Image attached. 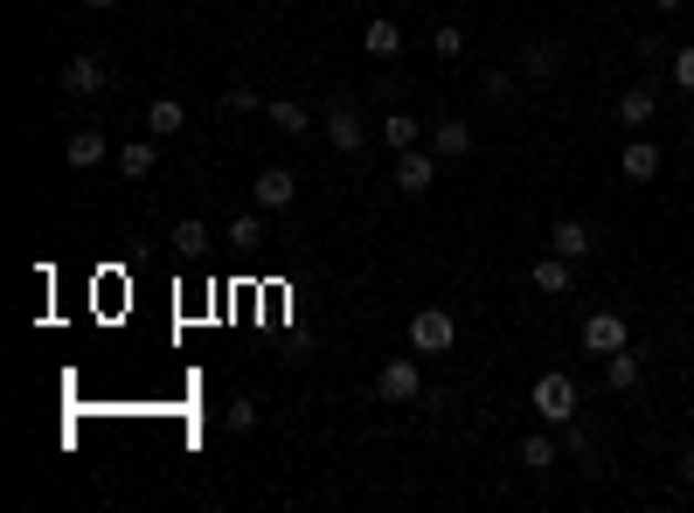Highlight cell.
I'll use <instances>...</instances> for the list:
<instances>
[{"mask_svg":"<svg viewBox=\"0 0 694 513\" xmlns=\"http://www.w3.org/2000/svg\"><path fill=\"white\" fill-rule=\"evenodd\" d=\"M528 402H535V417H542V423H570L577 417V381L570 375H562V368H542V375H535V389H528Z\"/></svg>","mask_w":694,"mask_h":513,"instance_id":"obj_1","label":"cell"},{"mask_svg":"<svg viewBox=\"0 0 694 513\" xmlns=\"http://www.w3.org/2000/svg\"><path fill=\"white\" fill-rule=\"evenodd\" d=\"M320 133H327L333 153H362V146H369V118H362V105H354V97H333L327 118H320Z\"/></svg>","mask_w":694,"mask_h":513,"instance_id":"obj_2","label":"cell"},{"mask_svg":"<svg viewBox=\"0 0 694 513\" xmlns=\"http://www.w3.org/2000/svg\"><path fill=\"white\" fill-rule=\"evenodd\" d=\"M375 396H382V402H417V396H424V368H417V347L375 368Z\"/></svg>","mask_w":694,"mask_h":513,"instance_id":"obj_3","label":"cell"},{"mask_svg":"<svg viewBox=\"0 0 694 513\" xmlns=\"http://www.w3.org/2000/svg\"><path fill=\"white\" fill-rule=\"evenodd\" d=\"M410 347H417V354H452V347H458V320L445 313V305L410 313Z\"/></svg>","mask_w":694,"mask_h":513,"instance_id":"obj_4","label":"cell"},{"mask_svg":"<svg viewBox=\"0 0 694 513\" xmlns=\"http://www.w3.org/2000/svg\"><path fill=\"white\" fill-rule=\"evenodd\" d=\"M390 181H396L403 195H431V188H438V153H431V146L396 153V174H390Z\"/></svg>","mask_w":694,"mask_h":513,"instance_id":"obj_5","label":"cell"},{"mask_svg":"<svg viewBox=\"0 0 694 513\" xmlns=\"http://www.w3.org/2000/svg\"><path fill=\"white\" fill-rule=\"evenodd\" d=\"M250 195H257V209H292V201H299V174L292 167H265V174H257V181H250Z\"/></svg>","mask_w":694,"mask_h":513,"instance_id":"obj_6","label":"cell"},{"mask_svg":"<svg viewBox=\"0 0 694 513\" xmlns=\"http://www.w3.org/2000/svg\"><path fill=\"white\" fill-rule=\"evenodd\" d=\"M583 347L590 354H619V347H632V326L619 313H590L583 320Z\"/></svg>","mask_w":694,"mask_h":513,"instance_id":"obj_7","label":"cell"},{"mask_svg":"<svg viewBox=\"0 0 694 513\" xmlns=\"http://www.w3.org/2000/svg\"><path fill=\"white\" fill-rule=\"evenodd\" d=\"M653 118H660V91H653V84L619 91V125H625V133H646Z\"/></svg>","mask_w":694,"mask_h":513,"instance_id":"obj_8","label":"cell"},{"mask_svg":"<svg viewBox=\"0 0 694 513\" xmlns=\"http://www.w3.org/2000/svg\"><path fill=\"white\" fill-rule=\"evenodd\" d=\"M549 250H556V256H570V264H583V256L598 250V237H590V222H583V216H562V222L549 229Z\"/></svg>","mask_w":694,"mask_h":513,"instance_id":"obj_9","label":"cell"},{"mask_svg":"<svg viewBox=\"0 0 694 513\" xmlns=\"http://www.w3.org/2000/svg\"><path fill=\"white\" fill-rule=\"evenodd\" d=\"M660 160H666V153H660V139H646V133H639V139H625V153H619L625 181H653V174H660Z\"/></svg>","mask_w":694,"mask_h":513,"instance_id":"obj_10","label":"cell"},{"mask_svg":"<svg viewBox=\"0 0 694 513\" xmlns=\"http://www.w3.org/2000/svg\"><path fill=\"white\" fill-rule=\"evenodd\" d=\"M105 84H112V76H105V63H97V56H70L63 63V91L70 97H97Z\"/></svg>","mask_w":694,"mask_h":513,"instance_id":"obj_11","label":"cell"},{"mask_svg":"<svg viewBox=\"0 0 694 513\" xmlns=\"http://www.w3.org/2000/svg\"><path fill=\"white\" fill-rule=\"evenodd\" d=\"M362 56H369V63H396V56H403V29L375 14L369 29H362Z\"/></svg>","mask_w":694,"mask_h":513,"instance_id":"obj_12","label":"cell"},{"mask_svg":"<svg viewBox=\"0 0 694 513\" xmlns=\"http://www.w3.org/2000/svg\"><path fill=\"white\" fill-rule=\"evenodd\" d=\"M528 278H535V292H542V299H562V292L577 285L570 256H556V250H549V256H535V271H528Z\"/></svg>","mask_w":694,"mask_h":513,"instance_id":"obj_13","label":"cell"},{"mask_svg":"<svg viewBox=\"0 0 694 513\" xmlns=\"http://www.w3.org/2000/svg\"><path fill=\"white\" fill-rule=\"evenodd\" d=\"M431 153H438V160H466L473 153V125L466 118H438L431 125Z\"/></svg>","mask_w":694,"mask_h":513,"instance_id":"obj_14","label":"cell"},{"mask_svg":"<svg viewBox=\"0 0 694 513\" xmlns=\"http://www.w3.org/2000/svg\"><path fill=\"white\" fill-rule=\"evenodd\" d=\"M375 139L390 146V153H410V146H424V125L410 118V112H382V125H375Z\"/></svg>","mask_w":694,"mask_h":513,"instance_id":"obj_15","label":"cell"},{"mask_svg":"<svg viewBox=\"0 0 694 513\" xmlns=\"http://www.w3.org/2000/svg\"><path fill=\"white\" fill-rule=\"evenodd\" d=\"M153 167H160V139H133V146H118V174H125V181H146V174Z\"/></svg>","mask_w":694,"mask_h":513,"instance_id":"obj_16","label":"cell"},{"mask_svg":"<svg viewBox=\"0 0 694 513\" xmlns=\"http://www.w3.org/2000/svg\"><path fill=\"white\" fill-rule=\"evenodd\" d=\"M63 160H70L76 174H91L97 160H105V133H97V125H84V133H70V139H63Z\"/></svg>","mask_w":694,"mask_h":513,"instance_id":"obj_17","label":"cell"},{"mask_svg":"<svg viewBox=\"0 0 694 513\" xmlns=\"http://www.w3.org/2000/svg\"><path fill=\"white\" fill-rule=\"evenodd\" d=\"M265 118H271V125H278V133H286V139L313 133V112H305V105H292V97H271V105H265Z\"/></svg>","mask_w":694,"mask_h":513,"instance_id":"obj_18","label":"cell"},{"mask_svg":"<svg viewBox=\"0 0 694 513\" xmlns=\"http://www.w3.org/2000/svg\"><path fill=\"white\" fill-rule=\"evenodd\" d=\"M639 375H646V362H639V354L632 347H619V354H604V381H611V389H639Z\"/></svg>","mask_w":694,"mask_h":513,"instance_id":"obj_19","label":"cell"},{"mask_svg":"<svg viewBox=\"0 0 694 513\" xmlns=\"http://www.w3.org/2000/svg\"><path fill=\"white\" fill-rule=\"evenodd\" d=\"M182 125H188V112H182V97H153V105H146V133H153V139H167V133H182Z\"/></svg>","mask_w":694,"mask_h":513,"instance_id":"obj_20","label":"cell"},{"mask_svg":"<svg viewBox=\"0 0 694 513\" xmlns=\"http://www.w3.org/2000/svg\"><path fill=\"white\" fill-rule=\"evenodd\" d=\"M167 243H174V256H201V250H209V222H201V216H182Z\"/></svg>","mask_w":694,"mask_h":513,"instance_id":"obj_21","label":"cell"},{"mask_svg":"<svg viewBox=\"0 0 694 513\" xmlns=\"http://www.w3.org/2000/svg\"><path fill=\"white\" fill-rule=\"evenodd\" d=\"M556 63H562V56H556V42H528V49H521V76H535V84H549Z\"/></svg>","mask_w":694,"mask_h":513,"instance_id":"obj_22","label":"cell"},{"mask_svg":"<svg viewBox=\"0 0 694 513\" xmlns=\"http://www.w3.org/2000/svg\"><path fill=\"white\" fill-rule=\"evenodd\" d=\"M431 56L458 63V56H466V29H458V21H438V29H431Z\"/></svg>","mask_w":694,"mask_h":513,"instance_id":"obj_23","label":"cell"},{"mask_svg":"<svg viewBox=\"0 0 694 513\" xmlns=\"http://www.w3.org/2000/svg\"><path fill=\"white\" fill-rule=\"evenodd\" d=\"M521 465H528V472H549V465H556V438H542V430H535V438L521 444Z\"/></svg>","mask_w":694,"mask_h":513,"instance_id":"obj_24","label":"cell"},{"mask_svg":"<svg viewBox=\"0 0 694 513\" xmlns=\"http://www.w3.org/2000/svg\"><path fill=\"white\" fill-rule=\"evenodd\" d=\"M666 76H674V91H687V97H694V42H687V49H674V63H666Z\"/></svg>","mask_w":694,"mask_h":513,"instance_id":"obj_25","label":"cell"},{"mask_svg":"<svg viewBox=\"0 0 694 513\" xmlns=\"http://www.w3.org/2000/svg\"><path fill=\"white\" fill-rule=\"evenodd\" d=\"M229 243H237V250H257V243H265V222H257V216H237V222H229Z\"/></svg>","mask_w":694,"mask_h":513,"instance_id":"obj_26","label":"cell"},{"mask_svg":"<svg viewBox=\"0 0 694 513\" xmlns=\"http://www.w3.org/2000/svg\"><path fill=\"white\" fill-rule=\"evenodd\" d=\"M486 97L507 105V97H514V70H486Z\"/></svg>","mask_w":694,"mask_h":513,"instance_id":"obj_27","label":"cell"},{"mask_svg":"<svg viewBox=\"0 0 694 513\" xmlns=\"http://www.w3.org/2000/svg\"><path fill=\"white\" fill-rule=\"evenodd\" d=\"M222 105H229V112H257V91H250V84H229Z\"/></svg>","mask_w":694,"mask_h":513,"instance_id":"obj_28","label":"cell"},{"mask_svg":"<svg viewBox=\"0 0 694 513\" xmlns=\"http://www.w3.org/2000/svg\"><path fill=\"white\" fill-rule=\"evenodd\" d=\"M229 430H257V402H229Z\"/></svg>","mask_w":694,"mask_h":513,"instance_id":"obj_29","label":"cell"},{"mask_svg":"<svg viewBox=\"0 0 694 513\" xmlns=\"http://www.w3.org/2000/svg\"><path fill=\"white\" fill-rule=\"evenodd\" d=\"M653 8H660V14H681V8H687V0H653Z\"/></svg>","mask_w":694,"mask_h":513,"instance_id":"obj_30","label":"cell"},{"mask_svg":"<svg viewBox=\"0 0 694 513\" xmlns=\"http://www.w3.org/2000/svg\"><path fill=\"white\" fill-rule=\"evenodd\" d=\"M84 8H97V14H105V8H118V0H84Z\"/></svg>","mask_w":694,"mask_h":513,"instance_id":"obj_31","label":"cell"},{"mask_svg":"<svg viewBox=\"0 0 694 513\" xmlns=\"http://www.w3.org/2000/svg\"><path fill=\"white\" fill-rule=\"evenodd\" d=\"M687 485H694V451H687Z\"/></svg>","mask_w":694,"mask_h":513,"instance_id":"obj_32","label":"cell"},{"mask_svg":"<svg viewBox=\"0 0 694 513\" xmlns=\"http://www.w3.org/2000/svg\"><path fill=\"white\" fill-rule=\"evenodd\" d=\"M687 146H694V118H687Z\"/></svg>","mask_w":694,"mask_h":513,"instance_id":"obj_33","label":"cell"},{"mask_svg":"<svg viewBox=\"0 0 694 513\" xmlns=\"http://www.w3.org/2000/svg\"><path fill=\"white\" fill-rule=\"evenodd\" d=\"M687 423H694V409H687Z\"/></svg>","mask_w":694,"mask_h":513,"instance_id":"obj_34","label":"cell"}]
</instances>
